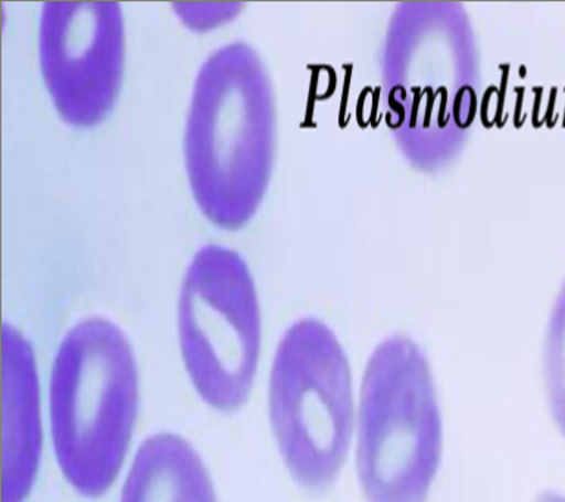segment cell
Wrapping results in <instances>:
<instances>
[{"label": "cell", "instance_id": "6da1fadb", "mask_svg": "<svg viewBox=\"0 0 565 502\" xmlns=\"http://www.w3.org/2000/svg\"><path fill=\"white\" fill-rule=\"evenodd\" d=\"M384 122L411 169L439 174L459 160L481 94L479 38L467 7L408 0L388 17L380 51Z\"/></svg>", "mask_w": 565, "mask_h": 502}, {"label": "cell", "instance_id": "7a4b0ae2", "mask_svg": "<svg viewBox=\"0 0 565 502\" xmlns=\"http://www.w3.org/2000/svg\"><path fill=\"white\" fill-rule=\"evenodd\" d=\"M276 152L267 65L245 42L218 47L199 68L183 139L185 174L203 217L227 232L249 224L267 195Z\"/></svg>", "mask_w": 565, "mask_h": 502}, {"label": "cell", "instance_id": "3957f363", "mask_svg": "<svg viewBox=\"0 0 565 502\" xmlns=\"http://www.w3.org/2000/svg\"><path fill=\"white\" fill-rule=\"evenodd\" d=\"M139 404V373L126 334L90 317L66 333L51 378L57 464L87 498L104 495L126 458Z\"/></svg>", "mask_w": 565, "mask_h": 502}, {"label": "cell", "instance_id": "277c9868", "mask_svg": "<svg viewBox=\"0 0 565 502\" xmlns=\"http://www.w3.org/2000/svg\"><path fill=\"white\" fill-rule=\"evenodd\" d=\"M441 421L430 365L404 334L375 348L361 392L358 473L369 502H426Z\"/></svg>", "mask_w": 565, "mask_h": 502}, {"label": "cell", "instance_id": "5b68a950", "mask_svg": "<svg viewBox=\"0 0 565 502\" xmlns=\"http://www.w3.org/2000/svg\"><path fill=\"white\" fill-rule=\"evenodd\" d=\"M269 420L296 482L329 488L351 445L353 403L347 355L322 321H296L282 337L269 377Z\"/></svg>", "mask_w": 565, "mask_h": 502}, {"label": "cell", "instance_id": "8992f818", "mask_svg": "<svg viewBox=\"0 0 565 502\" xmlns=\"http://www.w3.org/2000/svg\"><path fill=\"white\" fill-rule=\"evenodd\" d=\"M181 355L198 394L234 412L249 398L260 352L258 290L245 258L221 245L199 249L179 297Z\"/></svg>", "mask_w": 565, "mask_h": 502}, {"label": "cell", "instance_id": "52a82bcc", "mask_svg": "<svg viewBox=\"0 0 565 502\" xmlns=\"http://www.w3.org/2000/svg\"><path fill=\"white\" fill-rule=\"evenodd\" d=\"M40 72L62 121L92 129L113 114L126 70V23L117 2H46Z\"/></svg>", "mask_w": 565, "mask_h": 502}, {"label": "cell", "instance_id": "ba28073f", "mask_svg": "<svg viewBox=\"0 0 565 502\" xmlns=\"http://www.w3.org/2000/svg\"><path fill=\"white\" fill-rule=\"evenodd\" d=\"M30 343L18 330L2 332V502H24L42 452L39 381Z\"/></svg>", "mask_w": 565, "mask_h": 502}, {"label": "cell", "instance_id": "9c48e42d", "mask_svg": "<svg viewBox=\"0 0 565 502\" xmlns=\"http://www.w3.org/2000/svg\"><path fill=\"white\" fill-rule=\"evenodd\" d=\"M121 502H216L207 470L180 436L154 435L136 453Z\"/></svg>", "mask_w": 565, "mask_h": 502}, {"label": "cell", "instance_id": "30bf717a", "mask_svg": "<svg viewBox=\"0 0 565 502\" xmlns=\"http://www.w3.org/2000/svg\"><path fill=\"white\" fill-rule=\"evenodd\" d=\"M543 377L551 416L565 438V279L547 319L543 342Z\"/></svg>", "mask_w": 565, "mask_h": 502}, {"label": "cell", "instance_id": "8fae6325", "mask_svg": "<svg viewBox=\"0 0 565 502\" xmlns=\"http://www.w3.org/2000/svg\"><path fill=\"white\" fill-rule=\"evenodd\" d=\"M238 8L242 6L236 3H211L210 11H202L201 3L175 6L177 15H180V19L194 30L212 29L225 23L237 14Z\"/></svg>", "mask_w": 565, "mask_h": 502}, {"label": "cell", "instance_id": "7c38bea8", "mask_svg": "<svg viewBox=\"0 0 565 502\" xmlns=\"http://www.w3.org/2000/svg\"><path fill=\"white\" fill-rule=\"evenodd\" d=\"M536 502H565V495H561V493L547 491V492H543L542 495L537 498Z\"/></svg>", "mask_w": 565, "mask_h": 502}]
</instances>
